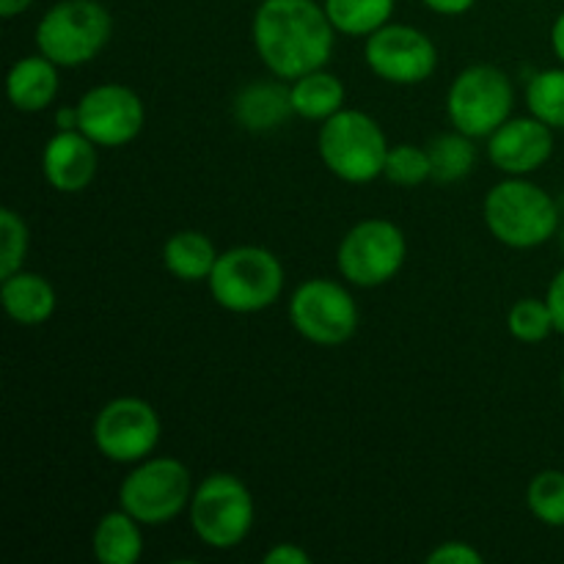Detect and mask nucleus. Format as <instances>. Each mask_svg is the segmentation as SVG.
Returning a JSON list of instances; mask_svg holds the SVG:
<instances>
[{
  "label": "nucleus",
  "instance_id": "30",
  "mask_svg": "<svg viewBox=\"0 0 564 564\" xmlns=\"http://www.w3.org/2000/svg\"><path fill=\"white\" fill-rule=\"evenodd\" d=\"M545 303H549L551 317H554L556 334H564V268L551 279L549 292H545Z\"/></svg>",
  "mask_w": 564,
  "mask_h": 564
},
{
  "label": "nucleus",
  "instance_id": "22",
  "mask_svg": "<svg viewBox=\"0 0 564 564\" xmlns=\"http://www.w3.org/2000/svg\"><path fill=\"white\" fill-rule=\"evenodd\" d=\"M330 22L336 33L345 36H372L383 25H389L397 0H325Z\"/></svg>",
  "mask_w": 564,
  "mask_h": 564
},
{
  "label": "nucleus",
  "instance_id": "16",
  "mask_svg": "<svg viewBox=\"0 0 564 564\" xmlns=\"http://www.w3.org/2000/svg\"><path fill=\"white\" fill-rule=\"evenodd\" d=\"M231 110H235L237 124L248 132L279 130L290 116H295L290 86L279 80H253L242 86Z\"/></svg>",
  "mask_w": 564,
  "mask_h": 564
},
{
  "label": "nucleus",
  "instance_id": "11",
  "mask_svg": "<svg viewBox=\"0 0 564 564\" xmlns=\"http://www.w3.org/2000/svg\"><path fill=\"white\" fill-rule=\"evenodd\" d=\"M158 411L141 397H116L94 419V446L110 463L135 466L154 455L160 444Z\"/></svg>",
  "mask_w": 564,
  "mask_h": 564
},
{
  "label": "nucleus",
  "instance_id": "28",
  "mask_svg": "<svg viewBox=\"0 0 564 564\" xmlns=\"http://www.w3.org/2000/svg\"><path fill=\"white\" fill-rule=\"evenodd\" d=\"M28 224L17 209H0V279L22 270V262L28 257Z\"/></svg>",
  "mask_w": 564,
  "mask_h": 564
},
{
  "label": "nucleus",
  "instance_id": "19",
  "mask_svg": "<svg viewBox=\"0 0 564 564\" xmlns=\"http://www.w3.org/2000/svg\"><path fill=\"white\" fill-rule=\"evenodd\" d=\"M218 248L204 231L182 229L171 235L163 246V264L174 279L196 284L209 281L215 264H218Z\"/></svg>",
  "mask_w": 564,
  "mask_h": 564
},
{
  "label": "nucleus",
  "instance_id": "23",
  "mask_svg": "<svg viewBox=\"0 0 564 564\" xmlns=\"http://www.w3.org/2000/svg\"><path fill=\"white\" fill-rule=\"evenodd\" d=\"M430 165H433V182L438 185H455V182L466 180L477 165V147L474 138L463 135V132H444V135L433 138L427 143Z\"/></svg>",
  "mask_w": 564,
  "mask_h": 564
},
{
  "label": "nucleus",
  "instance_id": "36",
  "mask_svg": "<svg viewBox=\"0 0 564 564\" xmlns=\"http://www.w3.org/2000/svg\"><path fill=\"white\" fill-rule=\"evenodd\" d=\"M560 386H562V400H564V369H562V380H560Z\"/></svg>",
  "mask_w": 564,
  "mask_h": 564
},
{
  "label": "nucleus",
  "instance_id": "29",
  "mask_svg": "<svg viewBox=\"0 0 564 564\" xmlns=\"http://www.w3.org/2000/svg\"><path fill=\"white\" fill-rule=\"evenodd\" d=\"M485 556L479 554L474 545L460 543V540H449V543L438 545L433 554L427 556V564H482Z\"/></svg>",
  "mask_w": 564,
  "mask_h": 564
},
{
  "label": "nucleus",
  "instance_id": "27",
  "mask_svg": "<svg viewBox=\"0 0 564 564\" xmlns=\"http://www.w3.org/2000/svg\"><path fill=\"white\" fill-rule=\"evenodd\" d=\"M383 176L391 185L419 187L433 180V165H430L427 149L413 147V143H397L389 149Z\"/></svg>",
  "mask_w": 564,
  "mask_h": 564
},
{
  "label": "nucleus",
  "instance_id": "35",
  "mask_svg": "<svg viewBox=\"0 0 564 564\" xmlns=\"http://www.w3.org/2000/svg\"><path fill=\"white\" fill-rule=\"evenodd\" d=\"M33 6V0H0V14L6 17V20H11V17L22 14V11H28Z\"/></svg>",
  "mask_w": 564,
  "mask_h": 564
},
{
  "label": "nucleus",
  "instance_id": "34",
  "mask_svg": "<svg viewBox=\"0 0 564 564\" xmlns=\"http://www.w3.org/2000/svg\"><path fill=\"white\" fill-rule=\"evenodd\" d=\"M55 127H58V130H77V127H80L77 105L75 108H61L58 113H55Z\"/></svg>",
  "mask_w": 564,
  "mask_h": 564
},
{
  "label": "nucleus",
  "instance_id": "12",
  "mask_svg": "<svg viewBox=\"0 0 564 564\" xmlns=\"http://www.w3.org/2000/svg\"><path fill=\"white\" fill-rule=\"evenodd\" d=\"M364 61L380 80L391 86H419L438 66V47L424 31L389 22L364 44Z\"/></svg>",
  "mask_w": 564,
  "mask_h": 564
},
{
  "label": "nucleus",
  "instance_id": "25",
  "mask_svg": "<svg viewBox=\"0 0 564 564\" xmlns=\"http://www.w3.org/2000/svg\"><path fill=\"white\" fill-rule=\"evenodd\" d=\"M527 507L543 527L564 529V471L545 468L529 482Z\"/></svg>",
  "mask_w": 564,
  "mask_h": 564
},
{
  "label": "nucleus",
  "instance_id": "24",
  "mask_svg": "<svg viewBox=\"0 0 564 564\" xmlns=\"http://www.w3.org/2000/svg\"><path fill=\"white\" fill-rule=\"evenodd\" d=\"M527 105L534 119L551 130H564V66L538 72L529 80Z\"/></svg>",
  "mask_w": 564,
  "mask_h": 564
},
{
  "label": "nucleus",
  "instance_id": "1",
  "mask_svg": "<svg viewBox=\"0 0 564 564\" xmlns=\"http://www.w3.org/2000/svg\"><path fill=\"white\" fill-rule=\"evenodd\" d=\"M251 36L270 75L297 80L328 64L336 28L317 0H262L253 14Z\"/></svg>",
  "mask_w": 564,
  "mask_h": 564
},
{
  "label": "nucleus",
  "instance_id": "2",
  "mask_svg": "<svg viewBox=\"0 0 564 564\" xmlns=\"http://www.w3.org/2000/svg\"><path fill=\"white\" fill-rule=\"evenodd\" d=\"M485 226L507 248H540L560 229V207L549 191L527 176H507L494 185L482 204Z\"/></svg>",
  "mask_w": 564,
  "mask_h": 564
},
{
  "label": "nucleus",
  "instance_id": "13",
  "mask_svg": "<svg viewBox=\"0 0 564 564\" xmlns=\"http://www.w3.org/2000/svg\"><path fill=\"white\" fill-rule=\"evenodd\" d=\"M77 116L83 135L91 138L97 147L119 149L135 141L147 121V108L130 86L102 83L88 88L77 102Z\"/></svg>",
  "mask_w": 564,
  "mask_h": 564
},
{
  "label": "nucleus",
  "instance_id": "32",
  "mask_svg": "<svg viewBox=\"0 0 564 564\" xmlns=\"http://www.w3.org/2000/svg\"><path fill=\"white\" fill-rule=\"evenodd\" d=\"M430 11L444 17H460L477 6V0H422Z\"/></svg>",
  "mask_w": 564,
  "mask_h": 564
},
{
  "label": "nucleus",
  "instance_id": "7",
  "mask_svg": "<svg viewBox=\"0 0 564 564\" xmlns=\"http://www.w3.org/2000/svg\"><path fill=\"white\" fill-rule=\"evenodd\" d=\"M193 474L176 457H147L135 463L119 488V507L143 527H163L191 507Z\"/></svg>",
  "mask_w": 564,
  "mask_h": 564
},
{
  "label": "nucleus",
  "instance_id": "3",
  "mask_svg": "<svg viewBox=\"0 0 564 564\" xmlns=\"http://www.w3.org/2000/svg\"><path fill=\"white\" fill-rule=\"evenodd\" d=\"M317 149L325 169L336 180L347 185H369L383 176L391 147L378 119L364 110L341 108L319 127Z\"/></svg>",
  "mask_w": 564,
  "mask_h": 564
},
{
  "label": "nucleus",
  "instance_id": "6",
  "mask_svg": "<svg viewBox=\"0 0 564 564\" xmlns=\"http://www.w3.org/2000/svg\"><path fill=\"white\" fill-rule=\"evenodd\" d=\"M187 512H191L193 532L204 545L215 551H231L251 534L257 505L240 477L218 471L196 485Z\"/></svg>",
  "mask_w": 564,
  "mask_h": 564
},
{
  "label": "nucleus",
  "instance_id": "9",
  "mask_svg": "<svg viewBox=\"0 0 564 564\" xmlns=\"http://www.w3.org/2000/svg\"><path fill=\"white\" fill-rule=\"evenodd\" d=\"M408 257L405 235L397 224L386 218L358 220L339 242L336 268L341 279L361 290L389 284L397 279Z\"/></svg>",
  "mask_w": 564,
  "mask_h": 564
},
{
  "label": "nucleus",
  "instance_id": "17",
  "mask_svg": "<svg viewBox=\"0 0 564 564\" xmlns=\"http://www.w3.org/2000/svg\"><path fill=\"white\" fill-rule=\"evenodd\" d=\"M58 69L61 66L42 53L20 58L6 77L9 102L22 113H39V110L50 108L58 97Z\"/></svg>",
  "mask_w": 564,
  "mask_h": 564
},
{
  "label": "nucleus",
  "instance_id": "21",
  "mask_svg": "<svg viewBox=\"0 0 564 564\" xmlns=\"http://www.w3.org/2000/svg\"><path fill=\"white\" fill-rule=\"evenodd\" d=\"M290 97H292V110L295 116L308 121L330 119L334 113H339L345 108V83L334 75V72L314 69L308 75L297 77L290 83Z\"/></svg>",
  "mask_w": 564,
  "mask_h": 564
},
{
  "label": "nucleus",
  "instance_id": "31",
  "mask_svg": "<svg viewBox=\"0 0 564 564\" xmlns=\"http://www.w3.org/2000/svg\"><path fill=\"white\" fill-rule=\"evenodd\" d=\"M262 562H268V564H308L312 562V554H308V551H303L301 545H295V543H279L262 556Z\"/></svg>",
  "mask_w": 564,
  "mask_h": 564
},
{
  "label": "nucleus",
  "instance_id": "18",
  "mask_svg": "<svg viewBox=\"0 0 564 564\" xmlns=\"http://www.w3.org/2000/svg\"><path fill=\"white\" fill-rule=\"evenodd\" d=\"M0 297H3L6 314L25 328L47 323L58 303L53 284L44 275L28 273V270H17L0 279Z\"/></svg>",
  "mask_w": 564,
  "mask_h": 564
},
{
  "label": "nucleus",
  "instance_id": "5",
  "mask_svg": "<svg viewBox=\"0 0 564 564\" xmlns=\"http://www.w3.org/2000/svg\"><path fill=\"white\" fill-rule=\"evenodd\" d=\"M113 17L99 0H61L36 25V47L53 64L75 69L97 58L110 42Z\"/></svg>",
  "mask_w": 564,
  "mask_h": 564
},
{
  "label": "nucleus",
  "instance_id": "8",
  "mask_svg": "<svg viewBox=\"0 0 564 564\" xmlns=\"http://www.w3.org/2000/svg\"><path fill=\"white\" fill-rule=\"evenodd\" d=\"M516 91L499 66L474 64L452 80L446 113L452 127L468 138H490L512 116Z\"/></svg>",
  "mask_w": 564,
  "mask_h": 564
},
{
  "label": "nucleus",
  "instance_id": "26",
  "mask_svg": "<svg viewBox=\"0 0 564 564\" xmlns=\"http://www.w3.org/2000/svg\"><path fill=\"white\" fill-rule=\"evenodd\" d=\"M507 330L512 339L523 341V345H540L554 334V317L545 303V297H521L516 306L507 314Z\"/></svg>",
  "mask_w": 564,
  "mask_h": 564
},
{
  "label": "nucleus",
  "instance_id": "14",
  "mask_svg": "<svg viewBox=\"0 0 564 564\" xmlns=\"http://www.w3.org/2000/svg\"><path fill=\"white\" fill-rule=\"evenodd\" d=\"M554 154V130L534 116L507 119L488 138V158L501 174L529 176L543 169Z\"/></svg>",
  "mask_w": 564,
  "mask_h": 564
},
{
  "label": "nucleus",
  "instance_id": "33",
  "mask_svg": "<svg viewBox=\"0 0 564 564\" xmlns=\"http://www.w3.org/2000/svg\"><path fill=\"white\" fill-rule=\"evenodd\" d=\"M551 50H554L556 58L564 64V11L556 17L554 25H551Z\"/></svg>",
  "mask_w": 564,
  "mask_h": 564
},
{
  "label": "nucleus",
  "instance_id": "10",
  "mask_svg": "<svg viewBox=\"0 0 564 564\" xmlns=\"http://www.w3.org/2000/svg\"><path fill=\"white\" fill-rule=\"evenodd\" d=\"M290 319L312 345L339 347L358 330V306L339 281L308 279L292 292Z\"/></svg>",
  "mask_w": 564,
  "mask_h": 564
},
{
  "label": "nucleus",
  "instance_id": "20",
  "mask_svg": "<svg viewBox=\"0 0 564 564\" xmlns=\"http://www.w3.org/2000/svg\"><path fill=\"white\" fill-rule=\"evenodd\" d=\"M141 521L127 510L105 512L94 529V556L102 564H135L143 556V534Z\"/></svg>",
  "mask_w": 564,
  "mask_h": 564
},
{
  "label": "nucleus",
  "instance_id": "15",
  "mask_svg": "<svg viewBox=\"0 0 564 564\" xmlns=\"http://www.w3.org/2000/svg\"><path fill=\"white\" fill-rule=\"evenodd\" d=\"M97 143L80 130H58L42 152V174L58 193H80L97 176Z\"/></svg>",
  "mask_w": 564,
  "mask_h": 564
},
{
  "label": "nucleus",
  "instance_id": "4",
  "mask_svg": "<svg viewBox=\"0 0 564 564\" xmlns=\"http://www.w3.org/2000/svg\"><path fill=\"white\" fill-rule=\"evenodd\" d=\"M209 295L231 314H257L284 292V264L262 246H237L218 257L209 275Z\"/></svg>",
  "mask_w": 564,
  "mask_h": 564
}]
</instances>
